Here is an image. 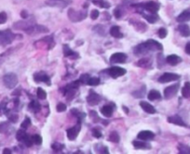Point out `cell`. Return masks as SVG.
Listing matches in <instances>:
<instances>
[{"label": "cell", "instance_id": "8d00e7d4", "mask_svg": "<svg viewBox=\"0 0 190 154\" xmlns=\"http://www.w3.org/2000/svg\"><path fill=\"white\" fill-rule=\"evenodd\" d=\"M93 3L96 4V5H98L99 7H101V8H110V6H111L108 2H106V1H103V0H100V1H94Z\"/></svg>", "mask_w": 190, "mask_h": 154}, {"label": "cell", "instance_id": "ee69618b", "mask_svg": "<svg viewBox=\"0 0 190 154\" xmlns=\"http://www.w3.org/2000/svg\"><path fill=\"white\" fill-rule=\"evenodd\" d=\"M92 135H93V136L96 138H101L102 136H103L101 133V131L98 128H94L93 130H92Z\"/></svg>", "mask_w": 190, "mask_h": 154}, {"label": "cell", "instance_id": "d590c367", "mask_svg": "<svg viewBox=\"0 0 190 154\" xmlns=\"http://www.w3.org/2000/svg\"><path fill=\"white\" fill-rule=\"evenodd\" d=\"M31 138H32L33 143L37 144V145H40L42 143V138L39 135H34L31 136Z\"/></svg>", "mask_w": 190, "mask_h": 154}, {"label": "cell", "instance_id": "4316f807", "mask_svg": "<svg viewBox=\"0 0 190 154\" xmlns=\"http://www.w3.org/2000/svg\"><path fill=\"white\" fill-rule=\"evenodd\" d=\"M160 98H161V94L158 90H151L148 94V99L151 101L160 99Z\"/></svg>", "mask_w": 190, "mask_h": 154}, {"label": "cell", "instance_id": "8992f818", "mask_svg": "<svg viewBox=\"0 0 190 154\" xmlns=\"http://www.w3.org/2000/svg\"><path fill=\"white\" fill-rule=\"evenodd\" d=\"M179 79H180L179 74L171 73H163L160 78H158V82L161 83V84H165V83L177 81V80H179Z\"/></svg>", "mask_w": 190, "mask_h": 154}, {"label": "cell", "instance_id": "603a6c76", "mask_svg": "<svg viewBox=\"0 0 190 154\" xmlns=\"http://www.w3.org/2000/svg\"><path fill=\"white\" fill-rule=\"evenodd\" d=\"M110 34L115 38H122L123 37V34L120 32V29H119L118 26H113V27L110 29Z\"/></svg>", "mask_w": 190, "mask_h": 154}, {"label": "cell", "instance_id": "7a4b0ae2", "mask_svg": "<svg viewBox=\"0 0 190 154\" xmlns=\"http://www.w3.org/2000/svg\"><path fill=\"white\" fill-rule=\"evenodd\" d=\"M3 83L6 87H8V88H10V89H12V88H14L17 86V84H18V77H17L16 74L13 73H7L3 77Z\"/></svg>", "mask_w": 190, "mask_h": 154}, {"label": "cell", "instance_id": "7c38bea8", "mask_svg": "<svg viewBox=\"0 0 190 154\" xmlns=\"http://www.w3.org/2000/svg\"><path fill=\"white\" fill-rule=\"evenodd\" d=\"M137 138L141 140H144V141H148V140H152L155 138V134L153 132L149 130H144L141 131L140 133L137 136Z\"/></svg>", "mask_w": 190, "mask_h": 154}, {"label": "cell", "instance_id": "f35d334b", "mask_svg": "<svg viewBox=\"0 0 190 154\" xmlns=\"http://www.w3.org/2000/svg\"><path fill=\"white\" fill-rule=\"evenodd\" d=\"M52 149H53L54 151H63L64 149V145L61 144V143H54L52 145Z\"/></svg>", "mask_w": 190, "mask_h": 154}, {"label": "cell", "instance_id": "4dcf8cb0", "mask_svg": "<svg viewBox=\"0 0 190 154\" xmlns=\"http://www.w3.org/2000/svg\"><path fill=\"white\" fill-rule=\"evenodd\" d=\"M137 65L142 68H147V67H150V65H151V61H150L149 59H142L138 61Z\"/></svg>", "mask_w": 190, "mask_h": 154}, {"label": "cell", "instance_id": "ba28073f", "mask_svg": "<svg viewBox=\"0 0 190 154\" xmlns=\"http://www.w3.org/2000/svg\"><path fill=\"white\" fill-rule=\"evenodd\" d=\"M107 73L110 76H112L113 78H117L120 77L122 75H124L126 73V70L123 69L121 67H117V66H114L107 70Z\"/></svg>", "mask_w": 190, "mask_h": 154}, {"label": "cell", "instance_id": "2e32d148", "mask_svg": "<svg viewBox=\"0 0 190 154\" xmlns=\"http://www.w3.org/2000/svg\"><path fill=\"white\" fill-rule=\"evenodd\" d=\"M177 21L178 23H185V21H190V8L184 10L181 14L177 17Z\"/></svg>", "mask_w": 190, "mask_h": 154}, {"label": "cell", "instance_id": "7dc6e473", "mask_svg": "<svg viewBox=\"0 0 190 154\" xmlns=\"http://www.w3.org/2000/svg\"><path fill=\"white\" fill-rule=\"evenodd\" d=\"M144 90H145V86H143V90H137V91H135V92H137V93H139L138 95H135L134 97L136 99H139V98H143L144 97Z\"/></svg>", "mask_w": 190, "mask_h": 154}, {"label": "cell", "instance_id": "ac0fdd59", "mask_svg": "<svg viewBox=\"0 0 190 154\" xmlns=\"http://www.w3.org/2000/svg\"><path fill=\"white\" fill-rule=\"evenodd\" d=\"M34 79H35V81H37V82H44V83H46L48 86L50 85V79L45 73L35 74Z\"/></svg>", "mask_w": 190, "mask_h": 154}, {"label": "cell", "instance_id": "52a82bcc", "mask_svg": "<svg viewBox=\"0 0 190 154\" xmlns=\"http://www.w3.org/2000/svg\"><path fill=\"white\" fill-rule=\"evenodd\" d=\"M48 32V29L45 26L38 25V24H33L32 26H30L28 29L25 30V33L28 34H41V33H47Z\"/></svg>", "mask_w": 190, "mask_h": 154}, {"label": "cell", "instance_id": "e0dca14e", "mask_svg": "<svg viewBox=\"0 0 190 154\" xmlns=\"http://www.w3.org/2000/svg\"><path fill=\"white\" fill-rule=\"evenodd\" d=\"M166 61H167L168 64H170L171 66H175V65L179 64L181 61H182V59H181L180 57L177 56V55H170V56L167 57Z\"/></svg>", "mask_w": 190, "mask_h": 154}, {"label": "cell", "instance_id": "9a60e30c", "mask_svg": "<svg viewBox=\"0 0 190 154\" xmlns=\"http://www.w3.org/2000/svg\"><path fill=\"white\" fill-rule=\"evenodd\" d=\"M168 122L171 123V124H173L176 125H179V126H187L185 123L183 121V119L181 118L178 115H173V116H171L168 118Z\"/></svg>", "mask_w": 190, "mask_h": 154}, {"label": "cell", "instance_id": "d6a6232c", "mask_svg": "<svg viewBox=\"0 0 190 154\" xmlns=\"http://www.w3.org/2000/svg\"><path fill=\"white\" fill-rule=\"evenodd\" d=\"M100 84V79L98 77H91L89 78V80L87 82V85L91 86H96Z\"/></svg>", "mask_w": 190, "mask_h": 154}, {"label": "cell", "instance_id": "30bf717a", "mask_svg": "<svg viewBox=\"0 0 190 154\" xmlns=\"http://www.w3.org/2000/svg\"><path fill=\"white\" fill-rule=\"evenodd\" d=\"M127 55L122 52H118V53H114L110 57V62L111 63H124L127 60Z\"/></svg>", "mask_w": 190, "mask_h": 154}, {"label": "cell", "instance_id": "8fae6325", "mask_svg": "<svg viewBox=\"0 0 190 154\" xmlns=\"http://www.w3.org/2000/svg\"><path fill=\"white\" fill-rule=\"evenodd\" d=\"M81 129V125L80 123H78L77 125H75L74 127H71L67 130V138L69 140H75L77 138V136L78 135V133L80 132Z\"/></svg>", "mask_w": 190, "mask_h": 154}, {"label": "cell", "instance_id": "5b68a950", "mask_svg": "<svg viewBox=\"0 0 190 154\" xmlns=\"http://www.w3.org/2000/svg\"><path fill=\"white\" fill-rule=\"evenodd\" d=\"M68 17L69 19L72 21H80L84 20L87 17V13L86 12H82V11H76L74 10H69L68 11Z\"/></svg>", "mask_w": 190, "mask_h": 154}, {"label": "cell", "instance_id": "db71d44e", "mask_svg": "<svg viewBox=\"0 0 190 154\" xmlns=\"http://www.w3.org/2000/svg\"><path fill=\"white\" fill-rule=\"evenodd\" d=\"M123 111L126 112V113H129V110H128L127 107H123Z\"/></svg>", "mask_w": 190, "mask_h": 154}, {"label": "cell", "instance_id": "1f68e13d", "mask_svg": "<svg viewBox=\"0 0 190 154\" xmlns=\"http://www.w3.org/2000/svg\"><path fill=\"white\" fill-rule=\"evenodd\" d=\"M28 135L25 133V131L23 130H19L18 132H17V134H16V138L18 141H23V140L25 139V138Z\"/></svg>", "mask_w": 190, "mask_h": 154}, {"label": "cell", "instance_id": "5bb4252c", "mask_svg": "<svg viewBox=\"0 0 190 154\" xmlns=\"http://www.w3.org/2000/svg\"><path fill=\"white\" fill-rule=\"evenodd\" d=\"M139 105L145 112H147L149 114H155V113H156V109H155L150 103H148L147 101H144V100L140 101Z\"/></svg>", "mask_w": 190, "mask_h": 154}, {"label": "cell", "instance_id": "bcb514c9", "mask_svg": "<svg viewBox=\"0 0 190 154\" xmlns=\"http://www.w3.org/2000/svg\"><path fill=\"white\" fill-rule=\"evenodd\" d=\"M99 11L97 10H93L91 12V18L92 20H96V19H98V17H99Z\"/></svg>", "mask_w": 190, "mask_h": 154}, {"label": "cell", "instance_id": "f1b7e54d", "mask_svg": "<svg viewBox=\"0 0 190 154\" xmlns=\"http://www.w3.org/2000/svg\"><path fill=\"white\" fill-rule=\"evenodd\" d=\"M178 151L179 153L182 154H190V146H187V145L184 144H179L178 145Z\"/></svg>", "mask_w": 190, "mask_h": 154}, {"label": "cell", "instance_id": "816d5d0a", "mask_svg": "<svg viewBox=\"0 0 190 154\" xmlns=\"http://www.w3.org/2000/svg\"><path fill=\"white\" fill-rule=\"evenodd\" d=\"M185 52H187L188 55H190V42H188L187 44V46H185Z\"/></svg>", "mask_w": 190, "mask_h": 154}, {"label": "cell", "instance_id": "7402d4cb", "mask_svg": "<svg viewBox=\"0 0 190 154\" xmlns=\"http://www.w3.org/2000/svg\"><path fill=\"white\" fill-rule=\"evenodd\" d=\"M34 23H26V21H18V23H16L14 25H13V27L16 30H26L28 29L30 26H32Z\"/></svg>", "mask_w": 190, "mask_h": 154}, {"label": "cell", "instance_id": "ffe728a7", "mask_svg": "<svg viewBox=\"0 0 190 154\" xmlns=\"http://www.w3.org/2000/svg\"><path fill=\"white\" fill-rule=\"evenodd\" d=\"M114 108L110 105H104L103 108H101V112L104 117H111L113 115Z\"/></svg>", "mask_w": 190, "mask_h": 154}, {"label": "cell", "instance_id": "4fadbf2b", "mask_svg": "<svg viewBox=\"0 0 190 154\" xmlns=\"http://www.w3.org/2000/svg\"><path fill=\"white\" fill-rule=\"evenodd\" d=\"M87 101L91 106H94L101 101V97L98 94L94 93V92H91L90 95L87 97Z\"/></svg>", "mask_w": 190, "mask_h": 154}, {"label": "cell", "instance_id": "44dd1931", "mask_svg": "<svg viewBox=\"0 0 190 154\" xmlns=\"http://www.w3.org/2000/svg\"><path fill=\"white\" fill-rule=\"evenodd\" d=\"M64 53L65 57H69L71 59H77L78 58V54L77 52H74L73 50L70 49V47L67 45L64 46Z\"/></svg>", "mask_w": 190, "mask_h": 154}, {"label": "cell", "instance_id": "d4e9b609", "mask_svg": "<svg viewBox=\"0 0 190 154\" xmlns=\"http://www.w3.org/2000/svg\"><path fill=\"white\" fill-rule=\"evenodd\" d=\"M144 18L150 23H155L158 20V16L156 13H150V14H143Z\"/></svg>", "mask_w": 190, "mask_h": 154}, {"label": "cell", "instance_id": "e575fe53", "mask_svg": "<svg viewBox=\"0 0 190 154\" xmlns=\"http://www.w3.org/2000/svg\"><path fill=\"white\" fill-rule=\"evenodd\" d=\"M37 98L39 99H45L47 98V93L43 88H41V87H38L37 91Z\"/></svg>", "mask_w": 190, "mask_h": 154}, {"label": "cell", "instance_id": "c3c4849f", "mask_svg": "<svg viewBox=\"0 0 190 154\" xmlns=\"http://www.w3.org/2000/svg\"><path fill=\"white\" fill-rule=\"evenodd\" d=\"M114 14H115V16H116L117 19L120 18V17H121V10H120V8H115Z\"/></svg>", "mask_w": 190, "mask_h": 154}, {"label": "cell", "instance_id": "9c48e42d", "mask_svg": "<svg viewBox=\"0 0 190 154\" xmlns=\"http://www.w3.org/2000/svg\"><path fill=\"white\" fill-rule=\"evenodd\" d=\"M179 87H180L179 84H175V85H172V86L166 87L165 90H164V97L168 99H171L172 97H174L176 94H177Z\"/></svg>", "mask_w": 190, "mask_h": 154}, {"label": "cell", "instance_id": "f907efd6", "mask_svg": "<svg viewBox=\"0 0 190 154\" xmlns=\"http://www.w3.org/2000/svg\"><path fill=\"white\" fill-rule=\"evenodd\" d=\"M21 16L23 17V19H26V18H28V13L26 10H23L21 12Z\"/></svg>", "mask_w": 190, "mask_h": 154}, {"label": "cell", "instance_id": "ab89813d", "mask_svg": "<svg viewBox=\"0 0 190 154\" xmlns=\"http://www.w3.org/2000/svg\"><path fill=\"white\" fill-rule=\"evenodd\" d=\"M8 128H10V126H8V123L4 122V123H1V124H0V133H6Z\"/></svg>", "mask_w": 190, "mask_h": 154}, {"label": "cell", "instance_id": "f6af8a7d", "mask_svg": "<svg viewBox=\"0 0 190 154\" xmlns=\"http://www.w3.org/2000/svg\"><path fill=\"white\" fill-rule=\"evenodd\" d=\"M7 19H8V17H7V14H6L5 12H1V13H0V24L5 23L6 21H7Z\"/></svg>", "mask_w": 190, "mask_h": 154}, {"label": "cell", "instance_id": "f546056e", "mask_svg": "<svg viewBox=\"0 0 190 154\" xmlns=\"http://www.w3.org/2000/svg\"><path fill=\"white\" fill-rule=\"evenodd\" d=\"M119 140H120V138H119L117 132L113 131L112 133L109 135V141H111L113 143H118Z\"/></svg>", "mask_w": 190, "mask_h": 154}, {"label": "cell", "instance_id": "6da1fadb", "mask_svg": "<svg viewBox=\"0 0 190 154\" xmlns=\"http://www.w3.org/2000/svg\"><path fill=\"white\" fill-rule=\"evenodd\" d=\"M163 47L160 43H158L156 40L149 39L146 42L140 44L134 48V53L136 56L144 55L149 51H157V50H162Z\"/></svg>", "mask_w": 190, "mask_h": 154}, {"label": "cell", "instance_id": "cb8c5ba5", "mask_svg": "<svg viewBox=\"0 0 190 154\" xmlns=\"http://www.w3.org/2000/svg\"><path fill=\"white\" fill-rule=\"evenodd\" d=\"M133 147L137 149H151V146L148 143H145L143 141H133Z\"/></svg>", "mask_w": 190, "mask_h": 154}, {"label": "cell", "instance_id": "74e56055", "mask_svg": "<svg viewBox=\"0 0 190 154\" xmlns=\"http://www.w3.org/2000/svg\"><path fill=\"white\" fill-rule=\"evenodd\" d=\"M31 125V120H30V118H28V117H26L25 118V120L21 123V127L23 129H27L28 127Z\"/></svg>", "mask_w": 190, "mask_h": 154}, {"label": "cell", "instance_id": "b9f144b4", "mask_svg": "<svg viewBox=\"0 0 190 154\" xmlns=\"http://www.w3.org/2000/svg\"><path fill=\"white\" fill-rule=\"evenodd\" d=\"M167 30L165 28H160V30H158V36H160V38L163 39V38H165L167 36Z\"/></svg>", "mask_w": 190, "mask_h": 154}, {"label": "cell", "instance_id": "836d02e7", "mask_svg": "<svg viewBox=\"0 0 190 154\" xmlns=\"http://www.w3.org/2000/svg\"><path fill=\"white\" fill-rule=\"evenodd\" d=\"M30 109L31 110H33V111L35 112H37L40 111V109H41V106H40V104H39L38 102H37V101H32V102L30 103Z\"/></svg>", "mask_w": 190, "mask_h": 154}, {"label": "cell", "instance_id": "277c9868", "mask_svg": "<svg viewBox=\"0 0 190 154\" xmlns=\"http://www.w3.org/2000/svg\"><path fill=\"white\" fill-rule=\"evenodd\" d=\"M135 7L142 8L143 10H147L150 13H157L158 10H160V4L154 1H149L144 4H139V5H136Z\"/></svg>", "mask_w": 190, "mask_h": 154}, {"label": "cell", "instance_id": "681fc988", "mask_svg": "<svg viewBox=\"0 0 190 154\" xmlns=\"http://www.w3.org/2000/svg\"><path fill=\"white\" fill-rule=\"evenodd\" d=\"M10 120L12 123H16L17 120H18V116H17L16 114H13V115H11V116L10 117Z\"/></svg>", "mask_w": 190, "mask_h": 154}, {"label": "cell", "instance_id": "3957f363", "mask_svg": "<svg viewBox=\"0 0 190 154\" xmlns=\"http://www.w3.org/2000/svg\"><path fill=\"white\" fill-rule=\"evenodd\" d=\"M15 34H12L10 30L7 31H0V45L5 46L10 44L13 40H14Z\"/></svg>", "mask_w": 190, "mask_h": 154}, {"label": "cell", "instance_id": "83f0119b", "mask_svg": "<svg viewBox=\"0 0 190 154\" xmlns=\"http://www.w3.org/2000/svg\"><path fill=\"white\" fill-rule=\"evenodd\" d=\"M182 95L185 99H190V83H184V86L182 89Z\"/></svg>", "mask_w": 190, "mask_h": 154}, {"label": "cell", "instance_id": "f5cc1de1", "mask_svg": "<svg viewBox=\"0 0 190 154\" xmlns=\"http://www.w3.org/2000/svg\"><path fill=\"white\" fill-rule=\"evenodd\" d=\"M3 153H4V154H10V153H11V151H10V149H5L3 151Z\"/></svg>", "mask_w": 190, "mask_h": 154}, {"label": "cell", "instance_id": "7bdbcfd3", "mask_svg": "<svg viewBox=\"0 0 190 154\" xmlns=\"http://www.w3.org/2000/svg\"><path fill=\"white\" fill-rule=\"evenodd\" d=\"M56 110H57V112H65L66 111V105L64 103H59L58 105H57Z\"/></svg>", "mask_w": 190, "mask_h": 154}, {"label": "cell", "instance_id": "d6986e66", "mask_svg": "<svg viewBox=\"0 0 190 154\" xmlns=\"http://www.w3.org/2000/svg\"><path fill=\"white\" fill-rule=\"evenodd\" d=\"M178 31L181 36L184 37H188L190 36V28L187 24H180L178 26Z\"/></svg>", "mask_w": 190, "mask_h": 154}, {"label": "cell", "instance_id": "60d3db41", "mask_svg": "<svg viewBox=\"0 0 190 154\" xmlns=\"http://www.w3.org/2000/svg\"><path fill=\"white\" fill-rule=\"evenodd\" d=\"M90 117L91 118V120L93 121L94 123H97V122H99V121H100V117L98 116V114H97L96 112L91 111V113H90Z\"/></svg>", "mask_w": 190, "mask_h": 154}, {"label": "cell", "instance_id": "484cf974", "mask_svg": "<svg viewBox=\"0 0 190 154\" xmlns=\"http://www.w3.org/2000/svg\"><path fill=\"white\" fill-rule=\"evenodd\" d=\"M64 4V5L67 6L68 4H70V1L66 2L65 0H50V1H48L47 4L50 6H52V7H58V8H61V6L60 4Z\"/></svg>", "mask_w": 190, "mask_h": 154}]
</instances>
